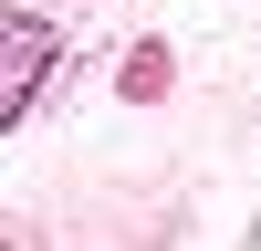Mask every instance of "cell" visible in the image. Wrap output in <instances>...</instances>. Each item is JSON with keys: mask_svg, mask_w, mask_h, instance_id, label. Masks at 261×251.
Masks as SVG:
<instances>
[{"mask_svg": "<svg viewBox=\"0 0 261 251\" xmlns=\"http://www.w3.org/2000/svg\"><path fill=\"white\" fill-rule=\"evenodd\" d=\"M42 53H53V42H42V21H11V84H0V115H21V105H32Z\"/></svg>", "mask_w": 261, "mask_h": 251, "instance_id": "obj_1", "label": "cell"}]
</instances>
